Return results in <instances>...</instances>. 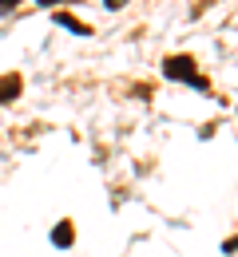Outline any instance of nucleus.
<instances>
[{"label":"nucleus","instance_id":"1","mask_svg":"<svg viewBox=\"0 0 238 257\" xmlns=\"http://www.w3.org/2000/svg\"><path fill=\"white\" fill-rule=\"evenodd\" d=\"M163 75L175 79V83H191L195 91H210V79L199 75V64H195L191 56H167V60H163Z\"/></svg>","mask_w":238,"mask_h":257},{"label":"nucleus","instance_id":"2","mask_svg":"<svg viewBox=\"0 0 238 257\" xmlns=\"http://www.w3.org/2000/svg\"><path fill=\"white\" fill-rule=\"evenodd\" d=\"M20 91H24V79H20V75H4V79H0V103L20 99Z\"/></svg>","mask_w":238,"mask_h":257},{"label":"nucleus","instance_id":"3","mask_svg":"<svg viewBox=\"0 0 238 257\" xmlns=\"http://www.w3.org/2000/svg\"><path fill=\"white\" fill-rule=\"evenodd\" d=\"M71 241H75V229H71V222H60L56 229H52V245H56V249H68Z\"/></svg>","mask_w":238,"mask_h":257},{"label":"nucleus","instance_id":"4","mask_svg":"<svg viewBox=\"0 0 238 257\" xmlns=\"http://www.w3.org/2000/svg\"><path fill=\"white\" fill-rule=\"evenodd\" d=\"M56 24H60V28H68V32H75V36H92V28H88L84 20H75L71 12H56Z\"/></svg>","mask_w":238,"mask_h":257},{"label":"nucleus","instance_id":"5","mask_svg":"<svg viewBox=\"0 0 238 257\" xmlns=\"http://www.w3.org/2000/svg\"><path fill=\"white\" fill-rule=\"evenodd\" d=\"M40 8H56V4H75V0H36Z\"/></svg>","mask_w":238,"mask_h":257},{"label":"nucleus","instance_id":"6","mask_svg":"<svg viewBox=\"0 0 238 257\" xmlns=\"http://www.w3.org/2000/svg\"><path fill=\"white\" fill-rule=\"evenodd\" d=\"M16 4H24V0H0V12H12Z\"/></svg>","mask_w":238,"mask_h":257},{"label":"nucleus","instance_id":"7","mask_svg":"<svg viewBox=\"0 0 238 257\" xmlns=\"http://www.w3.org/2000/svg\"><path fill=\"white\" fill-rule=\"evenodd\" d=\"M103 4H107V8H111V12H115V8H123V4H127V0H103Z\"/></svg>","mask_w":238,"mask_h":257},{"label":"nucleus","instance_id":"8","mask_svg":"<svg viewBox=\"0 0 238 257\" xmlns=\"http://www.w3.org/2000/svg\"><path fill=\"white\" fill-rule=\"evenodd\" d=\"M222 249H226V253H234V249H238V237H230V241H226Z\"/></svg>","mask_w":238,"mask_h":257}]
</instances>
